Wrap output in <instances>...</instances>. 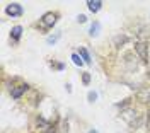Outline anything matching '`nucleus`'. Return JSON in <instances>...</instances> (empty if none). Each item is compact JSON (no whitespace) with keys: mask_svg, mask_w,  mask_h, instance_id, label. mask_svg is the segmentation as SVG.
I'll return each mask as SVG.
<instances>
[{"mask_svg":"<svg viewBox=\"0 0 150 133\" xmlns=\"http://www.w3.org/2000/svg\"><path fill=\"white\" fill-rule=\"evenodd\" d=\"M121 118L130 125L131 128H138L142 125V114L138 111H135V109H125L121 113Z\"/></svg>","mask_w":150,"mask_h":133,"instance_id":"1","label":"nucleus"},{"mask_svg":"<svg viewBox=\"0 0 150 133\" xmlns=\"http://www.w3.org/2000/svg\"><path fill=\"white\" fill-rule=\"evenodd\" d=\"M56 17H58V14L56 12H48V14H45L43 17H41V21H39V26L43 29H50L55 26L56 22Z\"/></svg>","mask_w":150,"mask_h":133,"instance_id":"2","label":"nucleus"},{"mask_svg":"<svg viewBox=\"0 0 150 133\" xmlns=\"http://www.w3.org/2000/svg\"><path fill=\"white\" fill-rule=\"evenodd\" d=\"M22 5L17 4V2H14V4H9L7 7H5V14L10 16V17H21L22 16Z\"/></svg>","mask_w":150,"mask_h":133,"instance_id":"3","label":"nucleus"},{"mask_svg":"<svg viewBox=\"0 0 150 133\" xmlns=\"http://www.w3.org/2000/svg\"><path fill=\"white\" fill-rule=\"evenodd\" d=\"M135 51H137V55L140 57L142 62H149V51H147V45L143 43V41H138V43H135Z\"/></svg>","mask_w":150,"mask_h":133,"instance_id":"4","label":"nucleus"},{"mask_svg":"<svg viewBox=\"0 0 150 133\" xmlns=\"http://www.w3.org/2000/svg\"><path fill=\"white\" fill-rule=\"evenodd\" d=\"M137 99L140 103H150V89H142L140 92L137 94Z\"/></svg>","mask_w":150,"mask_h":133,"instance_id":"5","label":"nucleus"},{"mask_svg":"<svg viewBox=\"0 0 150 133\" xmlns=\"http://www.w3.org/2000/svg\"><path fill=\"white\" fill-rule=\"evenodd\" d=\"M26 91H28V86H19V87H14V89L10 91V96H12L14 99H19V97H21V96L24 94Z\"/></svg>","mask_w":150,"mask_h":133,"instance_id":"6","label":"nucleus"},{"mask_svg":"<svg viewBox=\"0 0 150 133\" xmlns=\"http://www.w3.org/2000/svg\"><path fill=\"white\" fill-rule=\"evenodd\" d=\"M87 7H89L91 12H99L101 7H103V2H101V0H89V2H87Z\"/></svg>","mask_w":150,"mask_h":133,"instance_id":"7","label":"nucleus"},{"mask_svg":"<svg viewBox=\"0 0 150 133\" xmlns=\"http://www.w3.org/2000/svg\"><path fill=\"white\" fill-rule=\"evenodd\" d=\"M21 34H22V28H21V26H14L12 31H10V38L14 39V41H19Z\"/></svg>","mask_w":150,"mask_h":133,"instance_id":"8","label":"nucleus"},{"mask_svg":"<svg viewBox=\"0 0 150 133\" xmlns=\"http://www.w3.org/2000/svg\"><path fill=\"white\" fill-rule=\"evenodd\" d=\"M126 41H128V38H126L125 34H118V36L114 38V46H116V48H121Z\"/></svg>","mask_w":150,"mask_h":133,"instance_id":"9","label":"nucleus"},{"mask_svg":"<svg viewBox=\"0 0 150 133\" xmlns=\"http://www.w3.org/2000/svg\"><path fill=\"white\" fill-rule=\"evenodd\" d=\"M62 38V31H56L55 34H51V36H48V39H46V43L48 45H55L58 39Z\"/></svg>","mask_w":150,"mask_h":133,"instance_id":"10","label":"nucleus"},{"mask_svg":"<svg viewBox=\"0 0 150 133\" xmlns=\"http://www.w3.org/2000/svg\"><path fill=\"white\" fill-rule=\"evenodd\" d=\"M99 29H101V24L96 21L92 26H91V29H89V34H91L92 38H94V36H97V34H99Z\"/></svg>","mask_w":150,"mask_h":133,"instance_id":"11","label":"nucleus"},{"mask_svg":"<svg viewBox=\"0 0 150 133\" xmlns=\"http://www.w3.org/2000/svg\"><path fill=\"white\" fill-rule=\"evenodd\" d=\"M79 55L82 57V60H84L85 63H91V57H89V51H87L85 48H80V50H79Z\"/></svg>","mask_w":150,"mask_h":133,"instance_id":"12","label":"nucleus"},{"mask_svg":"<svg viewBox=\"0 0 150 133\" xmlns=\"http://www.w3.org/2000/svg\"><path fill=\"white\" fill-rule=\"evenodd\" d=\"M72 60H74V63L77 66H82L85 63L84 60H82V58H80V55H77V53H74V55H72Z\"/></svg>","mask_w":150,"mask_h":133,"instance_id":"13","label":"nucleus"},{"mask_svg":"<svg viewBox=\"0 0 150 133\" xmlns=\"http://www.w3.org/2000/svg\"><path fill=\"white\" fill-rule=\"evenodd\" d=\"M82 82H84V86H89V82H91V74L89 72L82 74Z\"/></svg>","mask_w":150,"mask_h":133,"instance_id":"14","label":"nucleus"},{"mask_svg":"<svg viewBox=\"0 0 150 133\" xmlns=\"http://www.w3.org/2000/svg\"><path fill=\"white\" fill-rule=\"evenodd\" d=\"M87 99H89V103H94V101L97 99V94H96V92H92V91H91V92L87 94Z\"/></svg>","mask_w":150,"mask_h":133,"instance_id":"15","label":"nucleus"},{"mask_svg":"<svg viewBox=\"0 0 150 133\" xmlns=\"http://www.w3.org/2000/svg\"><path fill=\"white\" fill-rule=\"evenodd\" d=\"M77 21H79V22H85V21H87V17H85L84 14H80V16L77 17Z\"/></svg>","mask_w":150,"mask_h":133,"instance_id":"16","label":"nucleus"},{"mask_svg":"<svg viewBox=\"0 0 150 133\" xmlns=\"http://www.w3.org/2000/svg\"><path fill=\"white\" fill-rule=\"evenodd\" d=\"M147 128L150 130V111L147 113Z\"/></svg>","mask_w":150,"mask_h":133,"instance_id":"17","label":"nucleus"},{"mask_svg":"<svg viewBox=\"0 0 150 133\" xmlns=\"http://www.w3.org/2000/svg\"><path fill=\"white\" fill-rule=\"evenodd\" d=\"M56 68H58V70H63V63H56Z\"/></svg>","mask_w":150,"mask_h":133,"instance_id":"18","label":"nucleus"},{"mask_svg":"<svg viewBox=\"0 0 150 133\" xmlns=\"http://www.w3.org/2000/svg\"><path fill=\"white\" fill-rule=\"evenodd\" d=\"M89 133H97V132H94V130H91V132H89Z\"/></svg>","mask_w":150,"mask_h":133,"instance_id":"19","label":"nucleus"},{"mask_svg":"<svg viewBox=\"0 0 150 133\" xmlns=\"http://www.w3.org/2000/svg\"><path fill=\"white\" fill-rule=\"evenodd\" d=\"M48 133H55V132H51V130H50V132H48Z\"/></svg>","mask_w":150,"mask_h":133,"instance_id":"20","label":"nucleus"}]
</instances>
